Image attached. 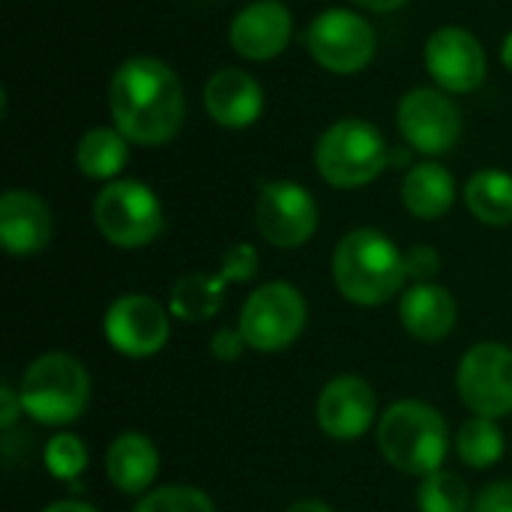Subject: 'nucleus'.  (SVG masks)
<instances>
[{
    "label": "nucleus",
    "mask_w": 512,
    "mask_h": 512,
    "mask_svg": "<svg viewBox=\"0 0 512 512\" xmlns=\"http://www.w3.org/2000/svg\"><path fill=\"white\" fill-rule=\"evenodd\" d=\"M399 132L417 153L441 156L450 153L462 138V111L441 87H414L402 96Z\"/></svg>",
    "instance_id": "obj_12"
},
{
    "label": "nucleus",
    "mask_w": 512,
    "mask_h": 512,
    "mask_svg": "<svg viewBox=\"0 0 512 512\" xmlns=\"http://www.w3.org/2000/svg\"><path fill=\"white\" fill-rule=\"evenodd\" d=\"M390 165V147L381 129L360 117L327 126L315 144V168L336 189H360Z\"/></svg>",
    "instance_id": "obj_5"
},
{
    "label": "nucleus",
    "mask_w": 512,
    "mask_h": 512,
    "mask_svg": "<svg viewBox=\"0 0 512 512\" xmlns=\"http://www.w3.org/2000/svg\"><path fill=\"white\" fill-rule=\"evenodd\" d=\"M471 512H512V480H498L486 486Z\"/></svg>",
    "instance_id": "obj_31"
},
{
    "label": "nucleus",
    "mask_w": 512,
    "mask_h": 512,
    "mask_svg": "<svg viewBox=\"0 0 512 512\" xmlns=\"http://www.w3.org/2000/svg\"><path fill=\"white\" fill-rule=\"evenodd\" d=\"M258 234L276 249H297L318 231V201L294 180H267L255 198Z\"/></svg>",
    "instance_id": "obj_10"
},
{
    "label": "nucleus",
    "mask_w": 512,
    "mask_h": 512,
    "mask_svg": "<svg viewBox=\"0 0 512 512\" xmlns=\"http://www.w3.org/2000/svg\"><path fill=\"white\" fill-rule=\"evenodd\" d=\"M417 510L420 512H471V492L465 480L453 471H435L417 486Z\"/></svg>",
    "instance_id": "obj_25"
},
{
    "label": "nucleus",
    "mask_w": 512,
    "mask_h": 512,
    "mask_svg": "<svg viewBox=\"0 0 512 512\" xmlns=\"http://www.w3.org/2000/svg\"><path fill=\"white\" fill-rule=\"evenodd\" d=\"M399 321L417 342H441L459 324L456 297L438 282H417L399 300Z\"/></svg>",
    "instance_id": "obj_18"
},
{
    "label": "nucleus",
    "mask_w": 512,
    "mask_h": 512,
    "mask_svg": "<svg viewBox=\"0 0 512 512\" xmlns=\"http://www.w3.org/2000/svg\"><path fill=\"white\" fill-rule=\"evenodd\" d=\"M114 126L129 144L162 147L177 138L186 117V93L177 72L159 57L123 60L108 84Z\"/></svg>",
    "instance_id": "obj_1"
},
{
    "label": "nucleus",
    "mask_w": 512,
    "mask_h": 512,
    "mask_svg": "<svg viewBox=\"0 0 512 512\" xmlns=\"http://www.w3.org/2000/svg\"><path fill=\"white\" fill-rule=\"evenodd\" d=\"M315 420L327 438L351 444L378 423V393L360 375H339L318 393Z\"/></svg>",
    "instance_id": "obj_13"
},
{
    "label": "nucleus",
    "mask_w": 512,
    "mask_h": 512,
    "mask_svg": "<svg viewBox=\"0 0 512 512\" xmlns=\"http://www.w3.org/2000/svg\"><path fill=\"white\" fill-rule=\"evenodd\" d=\"M456 201V180L438 162H417L402 177V204L417 219H441Z\"/></svg>",
    "instance_id": "obj_20"
},
{
    "label": "nucleus",
    "mask_w": 512,
    "mask_h": 512,
    "mask_svg": "<svg viewBox=\"0 0 512 512\" xmlns=\"http://www.w3.org/2000/svg\"><path fill=\"white\" fill-rule=\"evenodd\" d=\"M258 249L252 243H234L225 249L222 255V264H219V276L228 282V285H243V282H252L255 273H258Z\"/></svg>",
    "instance_id": "obj_28"
},
{
    "label": "nucleus",
    "mask_w": 512,
    "mask_h": 512,
    "mask_svg": "<svg viewBox=\"0 0 512 512\" xmlns=\"http://www.w3.org/2000/svg\"><path fill=\"white\" fill-rule=\"evenodd\" d=\"M285 512H333L330 504H324V501H318V498H309V501H297V504H291Z\"/></svg>",
    "instance_id": "obj_35"
},
{
    "label": "nucleus",
    "mask_w": 512,
    "mask_h": 512,
    "mask_svg": "<svg viewBox=\"0 0 512 512\" xmlns=\"http://www.w3.org/2000/svg\"><path fill=\"white\" fill-rule=\"evenodd\" d=\"M42 512H99L93 504H87V501H54V504H48Z\"/></svg>",
    "instance_id": "obj_33"
},
{
    "label": "nucleus",
    "mask_w": 512,
    "mask_h": 512,
    "mask_svg": "<svg viewBox=\"0 0 512 512\" xmlns=\"http://www.w3.org/2000/svg\"><path fill=\"white\" fill-rule=\"evenodd\" d=\"M90 372L72 354L51 351L36 357L18 384L24 414L39 426H69L90 405Z\"/></svg>",
    "instance_id": "obj_4"
},
{
    "label": "nucleus",
    "mask_w": 512,
    "mask_h": 512,
    "mask_svg": "<svg viewBox=\"0 0 512 512\" xmlns=\"http://www.w3.org/2000/svg\"><path fill=\"white\" fill-rule=\"evenodd\" d=\"M456 456L474 471H489L504 456V429L492 417H471L456 432Z\"/></svg>",
    "instance_id": "obj_24"
},
{
    "label": "nucleus",
    "mask_w": 512,
    "mask_h": 512,
    "mask_svg": "<svg viewBox=\"0 0 512 512\" xmlns=\"http://www.w3.org/2000/svg\"><path fill=\"white\" fill-rule=\"evenodd\" d=\"M405 273L408 279L417 282H435V276L441 273V255L435 246H426V243H417L405 252Z\"/></svg>",
    "instance_id": "obj_29"
},
{
    "label": "nucleus",
    "mask_w": 512,
    "mask_h": 512,
    "mask_svg": "<svg viewBox=\"0 0 512 512\" xmlns=\"http://www.w3.org/2000/svg\"><path fill=\"white\" fill-rule=\"evenodd\" d=\"M375 441L396 471L420 480L444 468L453 444L444 414L420 399L393 402L378 417Z\"/></svg>",
    "instance_id": "obj_3"
},
{
    "label": "nucleus",
    "mask_w": 512,
    "mask_h": 512,
    "mask_svg": "<svg viewBox=\"0 0 512 512\" xmlns=\"http://www.w3.org/2000/svg\"><path fill=\"white\" fill-rule=\"evenodd\" d=\"M501 60H504V66L512 72V30L504 36V45H501Z\"/></svg>",
    "instance_id": "obj_36"
},
{
    "label": "nucleus",
    "mask_w": 512,
    "mask_h": 512,
    "mask_svg": "<svg viewBox=\"0 0 512 512\" xmlns=\"http://www.w3.org/2000/svg\"><path fill=\"white\" fill-rule=\"evenodd\" d=\"M204 108L219 126L246 129V126L258 123V117L264 111V90L249 72L225 66L210 75V81L204 87Z\"/></svg>",
    "instance_id": "obj_17"
},
{
    "label": "nucleus",
    "mask_w": 512,
    "mask_h": 512,
    "mask_svg": "<svg viewBox=\"0 0 512 512\" xmlns=\"http://www.w3.org/2000/svg\"><path fill=\"white\" fill-rule=\"evenodd\" d=\"M246 348H249V345H246V336H243L240 327H219V330L210 336V354H213L216 360H222V363L240 360Z\"/></svg>",
    "instance_id": "obj_30"
},
{
    "label": "nucleus",
    "mask_w": 512,
    "mask_h": 512,
    "mask_svg": "<svg viewBox=\"0 0 512 512\" xmlns=\"http://www.w3.org/2000/svg\"><path fill=\"white\" fill-rule=\"evenodd\" d=\"M294 33V15L282 0H252L243 6L228 30L231 48L246 60L279 57Z\"/></svg>",
    "instance_id": "obj_15"
},
{
    "label": "nucleus",
    "mask_w": 512,
    "mask_h": 512,
    "mask_svg": "<svg viewBox=\"0 0 512 512\" xmlns=\"http://www.w3.org/2000/svg\"><path fill=\"white\" fill-rule=\"evenodd\" d=\"M423 60L444 93H474L486 78L483 42L465 27H438L426 39Z\"/></svg>",
    "instance_id": "obj_14"
},
{
    "label": "nucleus",
    "mask_w": 512,
    "mask_h": 512,
    "mask_svg": "<svg viewBox=\"0 0 512 512\" xmlns=\"http://www.w3.org/2000/svg\"><path fill=\"white\" fill-rule=\"evenodd\" d=\"M456 390L474 417H510L512 348L501 342H480L468 348L456 369Z\"/></svg>",
    "instance_id": "obj_9"
},
{
    "label": "nucleus",
    "mask_w": 512,
    "mask_h": 512,
    "mask_svg": "<svg viewBox=\"0 0 512 512\" xmlns=\"http://www.w3.org/2000/svg\"><path fill=\"white\" fill-rule=\"evenodd\" d=\"M309 321V303L291 282H264L240 309V330L246 345L258 354H279L291 348Z\"/></svg>",
    "instance_id": "obj_7"
},
{
    "label": "nucleus",
    "mask_w": 512,
    "mask_h": 512,
    "mask_svg": "<svg viewBox=\"0 0 512 512\" xmlns=\"http://www.w3.org/2000/svg\"><path fill=\"white\" fill-rule=\"evenodd\" d=\"M465 204L483 225L501 228L512 222V174L486 168L465 183Z\"/></svg>",
    "instance_id": "obj_23"
},
{
    "label": "nucleus",
    "mask_w": 512,
    "mask_h": 512,
    "mask_svg": "<svg viewBox=\"0 0 512 512\" xmlns=\"http://www.w3.org/2000/svg\"><path fill=\"white\" fill-rule=\"evenodd\" d=\"M21 414H24V405H21L18 390H12L9 384H3L0 387V429L3 432H12V426L18 423Z\"/></svg>",
    "instance_id": "obj_32"
},
{
    "label": "nucleus",
    "mask_w": 512,
    "mask_h": 512,
    "mask_svg": "<svg viewBox=\"0 0 512 512\" xmlns=\"http://www.w3.org/2000/svg\"><path fill=\"white\" fill-rule=\"evenodd\" d=\"M93 222L111 246L141 249L162 234L165 210L147 183L111 180L93 201Z\"/></svg>",
    "instance_id": "obj_6"
},
{
    "label": "nucleus",
    "mask_w": 512,
    "mask_h": 512,
    "mask_svg": "<svg viewBox=\"0 0 512 512\" xmlns=\"http://www.w3.org/2000/svg\"><path fill=\"white\" fill-rule=\"evenodd\" d=\"M105 474L123 495H147L159 477V450L144 432H123L108 444Z\"/></svg>",
    "instance_id": "obj_19"
},
{
    "label": "nucleus",
    "mask_w": 512,
    "mask_h": 512,
    "mask_svg": "<svg viewBox=\"0 0 512 512\" xmlns=\"http://www.w3.org/2000/svg\"><path fill=\"white\" fill-rule=\"evenodd\" d=\"M87 447L78 435L60 432L45 444V471L60 483H75L87 471Z\"/></svg>",
    "instance_id": "obj_26"
},
{
    "label": "nucleus",
    "mask_w": 512,
    "mask_h": 512,
    "mask_svg": "<svg viewBox=\"0 0 512 512\" xmlns=\"http://www.w3.org/2000/svg\"><path fill=\"white\" fill-rule=\"evenodd\" d=\"M51 207L30 189H6L0 195V243L15 258L39 255L51 243Z\"/></svg>",
    "instance_id": "obj_16"
},
{
    "label": "nucleus",
    "mask_w": 512,
    "mask_h": 512,
    "mask_svg": "<svg viewBox=\"0 0 512 512\" xmlns=\"http://www.w3.org/2000/svg\"><path fill=\"white\" fill-rule=\"evenodd\" d=\"M171 309L147 294H123L117 297L102 321L108 345L132 360L156 357L171 339Z\"/></svg>",
    "instance_id": "obj_11"
},
{
    "label": "nucleus",
    "mask_w": 512,
    "mask_h": 512,
    "mask_svg": "<svg viewBox=\"0 0 512 512\" xmlns=\"http://www.w3.org/2000/svg\"><path fill=\"white\" fill-rule=\"evenodd\" d=\"M312 60L333 75L363 72L378 48L372 24L354 9H324L306 30Z\"/></svg>",
    "instance_id": "obj_8"
},
{
    "label": "nucleus",
    "mask_w": 512,
    "mask_h": 512,
    "mask_svg": "<svg viewBox=\"0 0 512 512\" xmlns=\"http://www.w3.org/2000/svg\"><path fill=\"white\" fill-rule=\"evenodd\" d=\"M228 282L219 273H186L174 282L168 309L177 321L186 324H204L216 318V312L225 303Z\"/></svg>",
    "instance_id": "obj_21"
},
{
    "label": "nucleus",
    "mask_w": 512,
    "mask_h": 512,
    "mask_svg": "<svg viewBox=\"0 0 512 512\" xmlns=\"http://www.w3.org/2000/svg\"><path fill=\"white\" fill-rule=\"evenodd\" d=\"M336 291L354 306H384L405 282V252L378 228L348 231L333 252Z\"/></svg>",
    "instance_id": "obj_2"
},
{
    "label": "nucleus",
    "mask_w": 512,
    "mask_h": 512,
    "mask_svg": "<svg viewBox=\"0 0 512 512\" xmlns=\"http://www.w3.org/2000/svg\"><path fill=\"white\" fill-rule=\"evenodd\" d=\"M129 162V141L117 126L87 129L75 147V165L90 180H117Z\"/></svg>",
    "instance_id": "obj_22"
},
{
    "label": "nucleus",
    "mask_w": 512,
    "mask_h": 512,
    "mask_svg": "<svg viewBox=\"0 0 512 512\" xmlns=\"http://www.w3.org/2000/svg\"><path fill=\"white\" fill-rule=\"evenodd\" d=\"M354 3H360L363 9H372V12H396V9H402L408 0H354Z\"/></svg>",
    "instance_id": "obj_34"
},
{
    "label": "nucleus",
    "mask_w": 512,
    "mask_h": 512,
    "mask_svg": "<svg viewBox=\"0 0 512 512\" xmlns=\"http://www.w3.org/2000/svg\"><path fill=\"white\" fill-rule=\"evenodd\" d=\"M135 512H216V504L195 486H162L141 495Z\"/></svg>",
    "instance_id": "obj_27"
}]
</instances>
